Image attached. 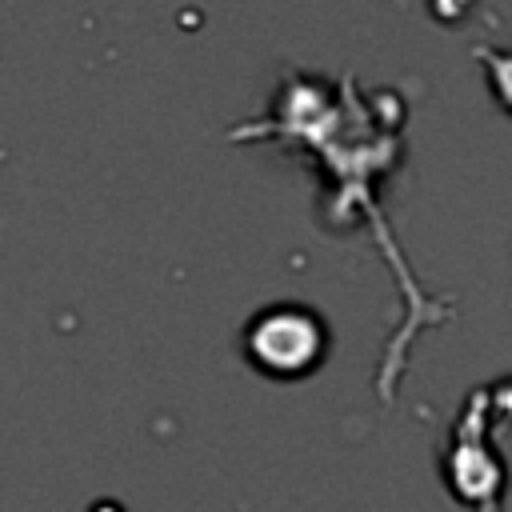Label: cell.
<instances>
[{
	"mask_svg": "<svg viewBox=\"0 0 512 512\" xmlns=\"http://www.w3.org/2000/svg\"><path fill=\"white\" fill-rule=\"evenodd\" d=\"M244 356L272 380L312 376L328 356V324L304 304H268L244 324Z\"/></svg>",
	"mask_w": 512,
	"mask_h": 512,
	"instance_id": "obj_1",
	"label": "cell"
},
{
	"mask_svg": "<svg viewBox=\"0 0 512 512\" xmlns=\"http://www.w3.org/2000/svg\"><path fill=\"white\" fill-rule=\"evenodd\" d=\"M476 60L488 68L492 96H496L500 108L512 116V52H496L492 44H484V48H476Z\"/></svg>",
	"mask_w": 512,
	"mask_h": 512,
	"instance_id": "obj_2",
	"label": "cell"
}]
</instances>
